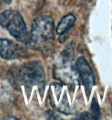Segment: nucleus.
Here are the masks:
<instances>
[{"mask_svg":"<svg viewBox=\"0 0 112 120\" xmlns=\"http://www.w3.org/2000/svg\"><path fill=\"white\" fill-rule=\"evenodd\" d=\"M54 21L49 16H41L34 20L31 36L27 42L29 48L50 56L54 52Z\"/></svg>","mask_w":112,"mask_h":120,"instance_id":"1","label":"nucleus"},{"mask_svg":"<svg viewBox=\"0 0 112 120\" xmlns=\"http://www.w3.org/2000/svg\"><path fill=\"white\" fill-rule=\"evenodd\" d=\"M9 80L14 86H24L29 91L34 86L39 87L42 95L45 85L44 69L38 62H30L21 66L11 69L9 72Z\"/></svg>","mask_w":112,"mask_h":120,"instance_id":"2","label":"nucleus"},{"mask_svg":"<svg viewBox=\"0 0 112 120\" xmlns=\"http://www.w3.org/2000/svg\"><path fill=\"white\" fill-rule=\"evenodd\" d=\"M54 76L63 82L68 86L75 88L78 84V72L76 63H73V49L72 47H67L62 52L54 70Z\"/></svg>","mask_w":112,"mask_h":120,"instance_id":"3","label":"nucleus"},{"mask_svg":"<svg viewBox=\"0 0 112 120\" xmlns=\"http://www.w3.org/2000/svg\"><path fill=\"white\" fill-rule=\"evenodd\" d=\"M0 26L6 29L8 32L18 42L26 43L29 35L25 23L17 11L9 9L0 14Z\"/></svg>","mask_w":112,"mask_h":120,"instance_id":"4","label":"nucleus"},{"mask_svg":"<svg viewBox=\"0 0 112 120\" xmlns=\"http://www.w3.org/2000/svg\"><path fill=\"white\" fill-rule=\"evenodd\" d=\"M0 56L6 60H12L27 56V52L20 45L6 39H0Z\"/></svg>","mask_w":112,"mask_h":120,"instance_id":"5","label":"nucleus"},{"mask_svg":"<svg viewBox=\"0 0 112 120\" xmlns=\"http://www.w3.org/2000/svg\"><path fill=\"white\" fill-rule=\"evenodd\" d=\"M76 68L78 72L82 84L85 89L88 97L91 94V91L94 86V75L90 65L83 57H80L76 61Z\"/></svg>","mask_w":112,"mask_h":120,"instance_id":"6","label":"nucleus"},{"mask_svg":"<svg viewBox=\"0 0 112 120\" xmlns=\"http://www.w3.org/2000/svg\"><path fill=\"white\" fill-rule=\"evenodd\" d=\"M52 88L53 89H51L50 91V99L51 104L58 111L65 114H68L70 112V108L69 105H68L66 94L62 97L61 102H60V99H61L60 95H61V92L62 90V86L61 85H58V84H54L52 86Z\"/></svg>","mask_w":112,"mask_h":120,"instance_id":"7","label":"nucleus"},{"mask_svg":"<svg viewBox=\"0 0 112 120\" xmlns=\"http://www.w3.org/2000/svg\"><path fill=\"white\" fill-rule=\"evenodd\" d=\"M76 19L75 15L72 14H68L67 15L64 16L60 21L59 24L57 26L56 29V33L61 35L62 34H65L67 31H68L73 25L75 22Z\"/></svg>","mask_w":112,"mask_h":120,"instance_id":"8","label":"nucleus"},{"mask_svg":"<svg viewBox=\"0 0 112 120\" xmlns=\"http://www.w3.org/2000/svg\"><path fill=\"white\" fill-rule=\"evenodd\" d=\"M91 116L92 119H99L101 117V109L96 99L92 101L91 106Z\"/></svg>","mask_w":112,"mask_h":120,"instance_id":"9","label":"nucleus"},{"mask_svg":"<svg viewBox=\"0 0 112 120\" xmlns=\"http://www.w3.org/2000/svg\"><path fill=\"white\" fill-rule=\"evenodd\" d=\"M5 3H6V4H10L11 3V2H12V0H2Z\"/></svg>","mask_w":112,"mask_h":120,"instance_id":"10","label":"nucleus"},{"mask_svg":"<svg viewBox=\"0 0 112 120\" xmlns=\"http://www.w3.org/2000/svg\"><path fill=\"white\" fill-rule=\"evenodd\" d=\"M5 119H18L15 118V117H7V118H5Z\"/></svg>","mask_w":112,"mask_h":120,"instance_id":"11","label":"nucleus"},{"mask_svg":"<svg viewBox=\"0 0 112 120\" xmlns=\"http://www.w3.org/2000/svg\"><path fill=\"white\" fill-rule=\"evenodd\" d=\"M85 1H86L87 2H91L92 0H85Z\"/></svg>","mask_w":112,"mask_h":120,"instance_id":"12","label":"nucleus"},{"mask_svg":"<svg viewBox=\"0 0 112 120\" xmlns=\"http://www.w3.org/2000/svg\"><path fill=\"white\" fill-rule=\"evenodd\" d=\"M111 111H112V104H111Z\"/></svg>","mask_w":112,"mask_h":120,"instance_id":"13","label":"nucleus"}]
</instances>
